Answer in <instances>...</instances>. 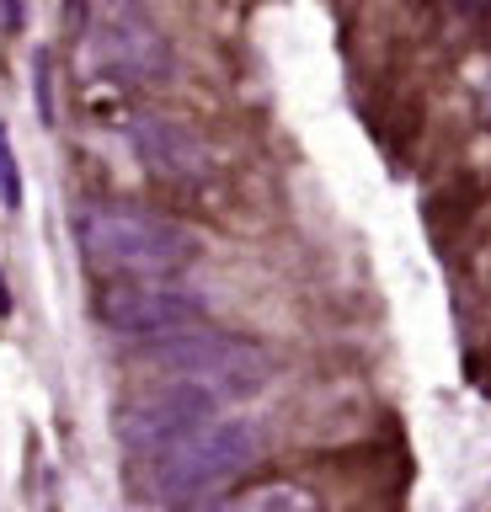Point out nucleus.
I'll list each match as a JSON object with an SVG mask.
<instances>
[{
  "mask_svg": "<svg viewBox=\"0 0 491 512\" xmlns=\"http://www.w3.org/2000/svg\"><path fill=\"white\" fill-rule=\"evenodd\" d=\"M75 235H81L86 262H97L102 272H129V278H171L198 256L193 230L134 203H91Z\"/></svg>",
  "mask_w": 491,
  "mask_h": 512,
  "instance_id": "obj_1",
  "label": "nucleus"
},
{
  "mask_svg": "<svg viewBox=\"0 0 491 512\" xmlns=\"http://www.w3.org/2000/svg\"><path fill=\"white\" fill-rule=\"evenodd\" d=\"M150 358L166 368V374H177V384H193V390H203L219 406V400H246L257 395L267 379H273V358L246 342V336H230L219 326H203V320H193V326L171 331V336H155Z\"/></svg>",
  "mask_w": 491,
  "mask_h": 512,
  "instance_id": "obj_2",
  "label": "nucleus"
},
{
  "mask_svg": "<svg viewBox=\"0 0 491 512\" xmlns=\"http://www.w3.org/2000/svg\"><path fill=\"white\" fill-rule=\"evenodd\" d=\"M262 459V432L257 422H209L171 443L150 464V496L155 502H198L219 480L246 475Z\"/></svg>",
  "mask_w": 491,
  "mask_h": 512,
  "instance_id": "obj_3",
  "label": "nucleus"
},
{
  "mask_svg": "<svg viewBox=\"0 0 491 512\" xmlns=\"http://www.w3.org/2000/svg\"><path fill=\"white\" fill-rule=\"evenodd\" d=\"M214 400L193 390V384H161V390H145L134 400L118 406V443L129 454H166L171 443H182L187 432L209 427L214 422Z\"/></svg>",
  "mask_w": 491,
  "mask_h": 512,
  "instance_id": "obj_4",
  "label": "nucleus"
},
{
  "mask_svg": "<svg viewBox=\"0 0 491 512\" xmlns=\"http://www.w3.org/2000/svg\"><path fill=\"white\" fill-rule=\"evenodd\" d=\"M86 54H91V64H97L102 75L134 80V86L161 80V75L171 70V43H166V32L155 27L145 11H129V6L91 16Z\"/></svg>",
  "mask_w": 491,
  "mask_h": 512,
  "instance_id": "obj_5",
  "label": "nucleus"
},
{
  "mask_svg": "<svg viewBox=\"0 0 491 512\" xmlns=\"http://www.w3.org/2000/svg\"><path fill=\"white\" fill-rule=\"evenodd\" d=\"M97 320L107 331H123V336H171L182 326L198 320V294L166 283V278H123V283H107L97 294Z\"/></svg>",
  "mask_w": 491,
  "mask_h": 512,
  "instance_id": "obj_6",
  "label": "nucleus"
},
{
  "mask_svg": "<svg viewBox=\"0 0 491 512\" xmlns=\"http://www.w3.org/2000/svg\"><path fill=\"white\" fill-rule=\"evenodd\" d=\"M129 144L134 155L145 160L150 171L171 176V182H198V176H209L214 155L203 134L193 123H177V118H161V112H145V118L129 123Z\"/></svg>",
  "mask_w": 491,
  "mask_h": 512,
  "instance_id": "obj_7",
  "label": "nucleus"
},
{
  "mask_svg": "<svg viewBox=\"0 0 491 512\" xmlns=\"http://www.w3.org/2000/svg\"><path fill=\"white\" fill-rule=\"evenodd\" d=\"M230 512H315V502L289 480H262V486L230 496Z\"/></svg>",
  "mask_w": 491,
  "mask_h": 512,
  "instance_id": "obj_8",
  "label": "nucleus"
},
{
  "mask_svg": "<svg viewBox=\"0 0 491 512\" xmlns=\"http://www.w3.org/2000/svg\"><path fill=\"white\" fill-rule=\"evenodd\" d=\"M0 203H6V208H22V171H17V155H11L6 128H0Z\"/></svg>",
  "mask_w": 491,
  "mask_h": 512,
  "instance_id": "obj_9",
  "label": "nucleus"
},
{
  "mask_svg": "<svg viewBox=\"0 0 491 512\" xmlns=\"http://www.w3.org/2000/svg\"><path fill=\"white\" fill-rule=\"evenodd\" d=\"M177 512H230V502H187V507H177Z\"/></svg>",
  "mask_w": 491,
  "mask_h": 512,
  "instance_id": "obj_10",
  "label": "nucleus"
}]
</instances>
